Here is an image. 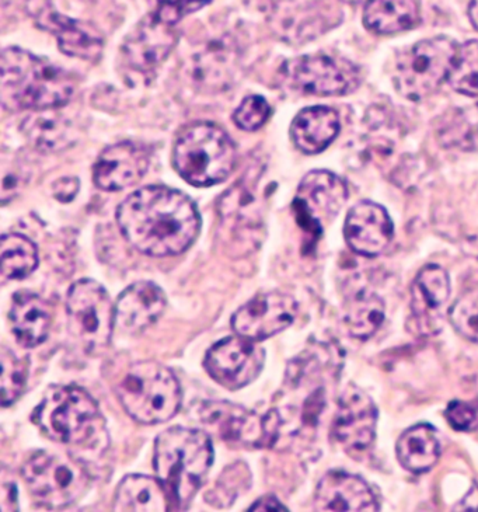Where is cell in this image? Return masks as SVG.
Masks as SVG:
<instances>
[{"instance_id":"obj_1","label":"cell","mask_w":478,"mask_h":512,"mask_svg":"<svg viewBox=\"0 0 478 512\" xmlns=\"http://www.w3.org/2000/svg\"><path fill=\"white\" fill-rule=\"evenodd\" d=\"M117 222L129 245L150 257L186 252L201 229L193 200L165 186L143 187L129 195L118 207Z\"/></svg>"},{"instance_id":"obj_2","label":"cell","mask_w":478,"mask_h":512,"mask_svg":"<svg viewBox=\"0 0 478 512\" xmlns=\"http://www.w3.org/2000/svg\"><path fill=\"white\" fill-rule=\"evenodd\" d=\"M75 93L69 73L22 48L9 47L0 59V99L10 111L61 109Z\"/></svg>"},{"instance_id":"obj_3","label":"cell","mask_w":478,"mask_h":512,"mask_svg":"<svg viewBox=\"0 0 478 512\" xmlns=\"http://www.w3.org/2000/svg\"><path fill=\"white\" fill-rule=\"evenodd\" d=\"M214 463V447L207 433L174 427L155 441L153 466L176 505L193 500Z\"/></svg>"},{"instance_id":"obj_4","label":"cell","mask_w":478,"mask_h":512,"mask_svg":"<svg viewBox=\"0 0 478 512\" xmlns=\"http://www.w3.org/2000/svg\"><path fill=\"white\" fill-rule=\"evenodd\" d=\"M114 390L125 412L142 424L166 423L176 416L183 402L179 379L156 361L129 365L115 382Z\"/></svg>"},{"instance_id":"obj_5","label":"cell","mask_w":478,"mask_h":512,"mask_svg":"<svg viewBox=\"0 0 478 512\" xmlns=\"http://www.w3.org/2000/svg\"><path fill=\"white\" fill-rule=\"evenodd\" d=\"M236 158L232 138L212 123L187 127L173 151L177 173L195 187H211L228 179L235 169Z\"/></svg>"},{"instance_id":"obj_6","label":"cell","mask_w":478,"mask_h":512,"mask_svg":"<svg viewBox=\"0 0 478 512\" xmlns=\"http://www.w3.org/2000/svg\"><path fill=\"white\" fill-rule=\"evenodd\" d=\"M33 423L52 441L85 445L101 428L96 400L78 386H51L33 413Z\"/></svg>"},{"instance_id":"obj_7","label":"cell","mask_w":478,"mask_h":512,"mask_svg":"<svg viewBox=\"0 0 478 512\" xmlns=\"http://www.w3.org/2000/svg\"><path fill=\"white\" fill-rule=\"evenodd\" d=\"M459 45L448 37L420 41L401 54L394 66L397 92L410 100L431 96L449 79Z\"/></svg>"},{"instance_id":"obj_8","label":"cell","mask_w":478,"mask_h":512,"mask_svg":"<svg viewBox=\"0 0 478 512\" xmlns=\"http://www.w3.org/2000/svg\"><path fill=\"white\" fill-rule=\"evenodd\" d=\"M23 479L40 503L52 508L75 503L89 486L90 476L78 459L37 452L24 463Z\"/></svg>"},{"instance_id":"obj_9","label":"cell","mask_w":478,"mask_h":512,"mask_svg":"<svg viewBox=\"0 0 478 512\" xmlns=\"http://www.w3.org/2000/svg\"><path fill=\"white\" fill-rule=\"evenodd\" d=\"M69 332L86 351L108 346L115 323V305L103 285L94 280L75 282L66 296Z\"/></svg>"},{"instance_id":"obj_10","label":"cell","mask_w":478,"mask_h":512,"mask_svg":"<svg viewBox=\"0 0 478 512\" xmlns=\"http://www.w3.org/2000/svg\"><path fill=\"white\" fill-rule=\"evenodd\" d=\"M200 417L202 423L214 430L223 441L249 447H272L278 440L282 424L277 410L260 417L242 406L223 400L202 403Z\"/></svg>"},{"instance_id":"obj_11","label":"cell","mask_w":478,"mask_h":512,"mask_svg":"<svg viewBox=\"0 0 478 512\" xmlns=\"http://www.w3.org/2000/svg\"><path fill=\"white\" fill-rule=\"evenodd\" d=\"M265 3L272 29L288 43L314 40L341 20L336 0H265Z\"/></svg>"},{"instance_id":"obj_12","label":"cell","mask_w":478,"mask_h":512,"mask_svg":"<svg viewBox=\"0 0 478 512\" xmlns=\"http://www.w3.org/2000/svg\"><path fill=\"white\" fill-rule=\"evenodd\" d=\"M282 73L292 89L312 96H341L358 83L354 66L322 54L291 59Z\"/></svg>"},{"instance_id":"obj_13","label":"cell","mask_w":478,"mask_h":512,"mask_svg":"<svg viewBox=\"0 0 478 512\" xmlns=\"http://www.w3.org/2000/svg\"><path fill=\"white\" fill-rule=\"evenodd\" d=\"M264 361V350L256 341L232 336L209 348L204 367L223 388L237 390L256 381L263 371Z\"/></svg>"},{"instance_id":"obj_14","label":"cell","mask_w":478,"mask_h":512,"mask_svg":"<svg viewBox=\"0 0 478 512\" xmlns=\"http://www.w3.org/2000/svg\"><path fill=\"white\" fill-rule=\"evenodd\" d=\"M347 200L348 188L343 179L327 170H313L300 183L293 205L302 225L320 233Z\"/></svg>"},{"instance_id":"obj_15","label":"cell","mask_w":478,"mask_h":512,"mask_svg":"<svg viewBox=\"0 0 478 512\" xmlns=\"http://www.w3.org/2000/svg\"><path fill=\"white\" fill-rule=\"evenodd\" d=\"M378 417L372 397L358 386L350 385L338 400L331 437L344 451L364 452L375 441Z\"/></svg>"},{"instance_id":"obj_16","label":"cell","mask_w":478,"mask_h":512,"mask_svg":"<svg viewBox=\"0 0 478 512\" xmlns=\"http://www.w3.org/2000/svg\"><path fill=\"white\" fill-rule=\"evenodd\" d=\"M298 303L282 292H263L244 303L233 315L232 327L237 336L251 341L270 339L295 322Z\"/></svg>"},{"instance_id":"obj_17","label":"cell","mask_w":478,"mask_h":512,"mask_svg":"<svg viewBox=\"0 0 478 512\" xmlns=\"http://www.w3.org/2000/svg\"><path fill=\"white\" fill-rule=\"evenodd\" d=\"M177 38L173 24L163 22L152 13L125 38L122 55L135 71L149 73L165 62L177 44Z\"/></svg>"},{"instance_id":"obj_18","label":"cell","mask_w":478,"mask_h":512,"mask_svg":"<svg viewBox=\"0 0 478 512\" xmlns=\"http://www.w3.org/2000/svg\"><path fill=\"white\" fill-rule=\"evenodd\" d=\"M394 226L389 212L372 201H361L345 218V242L359 256L378 257L392 242Z\"/></svg>"},{"instance_id":"obj_19","label":"cell","mask_w":478,"mask_h":512,"mask_svg":"<svg viewBox=\"0 0 478 512\" xmlns=\"http://www.w3.org/2000/svg\"><path fill=\"white\" fill-rule=\"evenodd\" d=\"M150 153L145 145L125 141L108 146L94 165V184L104 191L134 186L148 172Z\"/></svg>"},{"instance_id":"obj_20","label":"cell","mask_w":478,"mask_h":512,"mask_svg":"<svg viewBox=\"0 0 478 512\" xmlns=\"http://www.w3.org/2000/svg\"><path fill=\"white\" fill-rule=\"evenodd\" d=\"M314 510L375 512L380 510V504L375 491L362 477L344 470H331L317 484Z\"/></svg>"},{"instance_id":"obj_21","label":"cell","mask_w":478,"mask_h":512,"mask_svg":"<svg viewBox=\"0 0 478 512\" xmlns=\"http://www.w3.org/2000/svg\"><path fill=\"white\" fill-rule=\"evenodd\" d=\"M166 309L163 289L150 281L129 285L115 303V325L122 332L139 334L156 323Z\"/></svg>"},{"instance_id":"obj_22","label":"cell","mask_w":478,"mask_h":512,"mask_svg":"<svg viewBox=\"0 0 478 512\" xmlns=\"http://www.w3.org/2000/svg\"><path fill=\"white\" fill-rule=\"evenodd\" d=\"M450 298V278L446 270L436 264L422 268L411 284V312L424 332H434L439 315Z\"/></svg>"},{"instance_id":"obj_23","label":"cell","mask_w":478,"mask_h":512,"mask_svg":"<svg viewBox=\"0 0 478 512\" xmlns=\"http://www.w3.org/2000/svg\"><path fill=\"white\" fill-rule=\"evenodd\" d=\"M9 318L20 346L34 348L48 339L52 325L51 306L34 292L20 291L13 296Z\"/></svg>"},{"instance_id":"obj_24","label":"cell","mask_w":478,"mask_h":512,"mask_svg":"<svg viewBox=\"0 0 478 512\" xmlns=\"http://www.w3.org/2000/svg\"><path fill=\"white\" fill-rule=\"evenodd\" d=\"M340 132V117L329 107H309L293 120L291 135L296 148L307 155H316L329 148Z\"/></svg>"},{"instance_id":"obj_25","label":"cell","mask_w":478,"mask_h":512,"mask_svg":"<svg viewBox=\"0 0 478 512\" xmlns=\"http://www.w3.org/2000/svg\"><path fill=\"white\" fill-rule=\"evenodd\" d=\"M38 24L57 36L59 48L69 57L94 59L103 51V38L92 27L55 12L38 16Z\"/></svg>"},{"instance_id":"obj_26","label":"cell","mask_w":478,"mask_h":512,"mask_svg":"<svg viewBox=\"0 0 478 512\" xmlns=\"http://www.w3.org/2000/svg\"><path fill=\"white\" fill-rule=\"evenodd\" d=\"M170 497L162 480L143 475H129L115 491L114 511H167Z\"/></svg>"},{"instance_id":"obj_27","label":"cell","mask_w":478,"mask_h":512,"mask_svg":"<svg viewBox=\"0 0 478 512\" xmlns=\"http://www.w3.org/2000/svg\"><path fill=\"white\" fill-rule=\"evenodd\" d=\"M400 465L414 475H422L434 468L441 456L439 435L429 424H417L400 435L396 445Z\"/></svg>"},{"instance_id":"obj_28","label":"cell","mask_w":478,"mask_h":512,"mask_svg":"<svg viewBox=\"0 0 478 512\" xmlns=\"http://www.w3.org/2000/svg\"><path fill=\"white\" fill-rule=\"evenodd\" d=\"M383 322L385 302L375 291L359 288L345 299L343 325L352 339H371Z\"/></svg>"},{"instance_id":"obj_29","label":"cell","mask_w":478,"mask_h":512,"mask_svg":"<svg viewBox=\"0 0 478 512\" xmlns=\"http://www.w3.org/2000/svg\"><path fill=\"white\" fill-rule=\"evenodd\" d=\"M420 22V8L415 0H369L364 24L376 34H396L413 29Z\"/></svg>"},{"instance_id":"obj_30","label":"cell","mask_w":478,"mask_h":512,"mask_svg":"<svg viewBox=\"0 0 478 512\" xmlns=\"http://www.w3.org/2000/svg\"><path fill=\"white\" fill-rule=\"evenodd\" d=\"M0 264L3 278L12 281L24 280L38 267L36 243L20 233L3 235L0 243Z\"/></svg>"},{"instance_id":"obj_31","label":"cell","mask_w":478,"mask_h":512,"mask_svg":"<svg viewBox=\"0 0 478 512\" xmlns=\"http://www.w3.org/2000/svg\"><path fill=\"white\" fill-rule=\"evenodd\" d=\"M250 486L249 466L242 461L233 463L223 470L214 489L207 494V501L216 507H230L243 491L250 489Z\"/></svg>"},{"instance_id":"obj_32","label":"cell","mask_w":478,"mask_h":512,"mask_svg":"<svg viewBox=\"0 0 478 512\" xmlns=\"http://www.w3.org/2000/svg\"><path fill=\"white\" fill-rule=\"evenodd\" d=\"M448 80L456 92L478 97V41L460 45Z\"/></svg>"},{"instance_id":"obj_33","label":"cell","mask_w":478,"mask_h":512,"mask_svg":"<svg viewBox=\"0 0 478 512\" xmlns=\"http://www.w3.org/2000/svg\"><path fill=\"white\" fill-rule=\"evenodd\" d=\"M2 361V404L5 407L12 406L26 390L27 379H29V362L17 357L8 347L2 348L0 353Z\"/></svg>"},{"instance_id":"obj_34","label":"cell","mask_w":478,"mask_h":512,"mask_svg":"<svg viewBox=\"0 0 478 512\" xmlns=\"http://www.w3.org/2000/svg\"><path fill=\"white\" fill-rule=\"evenodd\" d=\"M27 123L31 124L26 125L29 127L27 134L40 151H61L72 138L68 123L59 114L57 118H30Z\"/></svg>"},{"instance_id":"obj_35","label":"cell","mask_w":478,"mask_h":512,"mask_svg":"<svg viewBox=\"0 0 478 512\" xmlns=\"http://www.w3.org/2000/svg\"><path fill=\"white\" fill-rule=\"evenodd\" d=\"M449 320L463 339L478 344V285L463 292L450 306Z\"/></svg>"},{"instance_id":"obj_36","label":"cell","mask_w":478,"mask_h":512,"mask_svg":"<svg viewBox=\"0 0 478 512\" xmlns=\"http://www.w3.org/2000/svg\"><path fill=\"white\" fill-rule=\"evenodd\" d=\"M270 114V104L267 103L264 97L250 96L244 99L239 109L235 111L233 120H235L240 130L251 132L263 127L270 118Z\"/></svg>"},{"instance_id":"obj_37","label":"cell","mask_w":478,"mask_h":512,"mask_svg":"<svg viewBox=\"0 0 478 512\" xmlns=\"http://www.w3.org/2000/svg\"><path fill=\"white\" fill-rule=\"evenodd\" d=\"M445 419L456 431L478 430V397L473 400H453L445 410Z\"/></svg>"},{"instance_id":"obj_38","label":"cell","mask_w":478,"mask_h":512,"mask_svg":"<svg viewBox=\"0 0 478 512\" xmlns=\"http://www.w3.org/2000/svg\"><path fill=\"white\" fill-rule=\"evenodd\" d=\"M209 2L211 0H169L156 6L155 15L163 22L176 26L184 16L198 12Z\"/></svg>"},{"instance_id":"obj_39","label":"cell","mask_w":478,"mask_h":512,"mask_svg":"<svg viewBox=\"0 0 478 512\" xmlns=\"http://www.w3.org/2000/svg\"><path fill=\"white\" fill-rule=\"evenodd\" d=\"M54 195L61 202L72 201L78 194L80 184L76 177H62L54 183Z\"/></svg>"},{"instance_id":"obj_40","label":"cell","mask_w":478,"mask_h":512,"mask_svg":"<svg viewBox=\"0 0 478 512\" xmlns=\"http://www.w3.org/2000/svg\"><path fill=\"white\" fill-rule=\"evenodd\" d=\"M250 512L256 511H288V508L285 507L281 501L277 500L274 496H264L261 497L260 500H257L256 503L251 505L249 508Z\"/></svg>"},{"instance_id":"obj_41","label":"cell","mask_w":478,"mask_h":512,"mask_svg":"<svg viewBox=\"0 0 478 512\" xmlns=\"http://www.w3.org/2000/svg\"><path fill=\"white\" fill-rule=\"evenodd\" d=\"M17 490L15 484L2 486V511H17Z\"/></svg>"},{"instance_id":"obj_42","label":"cell","mask_w":478,"mask_h":512,"mask_svg":"<svg viewBox=\"0 0 478 512\" xmlns=\"http://www.w3.org/2000/svg\"><path fill=\"white\" fill-rule=\"evenodd\" d=\"M457 511H478V484L471 487L469 493L456 505Z\"/></svg>"},{"instance_id":"obj_43","label":"cell","mask_w":478,"mask_h":512,"mask_svg":"<svg viewBox=\"0 0 478 512\" xmlns=\"http://www.w3.org/2000/svg\"><path fill=\"white\" fill-rule=\"evenodd\" d=\"M469 17L473 26L478 30V0H473L470 3Z\"/></svg>"},{"instance_id":"obj_44","label":"cell","mask_w":478,"mask_h":512,"mask_svg":"<svg viewBox=\"0 0 478 512\" xmlns=\"http://www.w3.org/2000/svg\"><path fill=\"white\" fill-rule=\"evenodd\" d=\"M345 3H354V5H358V3H368L369 0H343Z\"/></svg>"}]
</instances>
